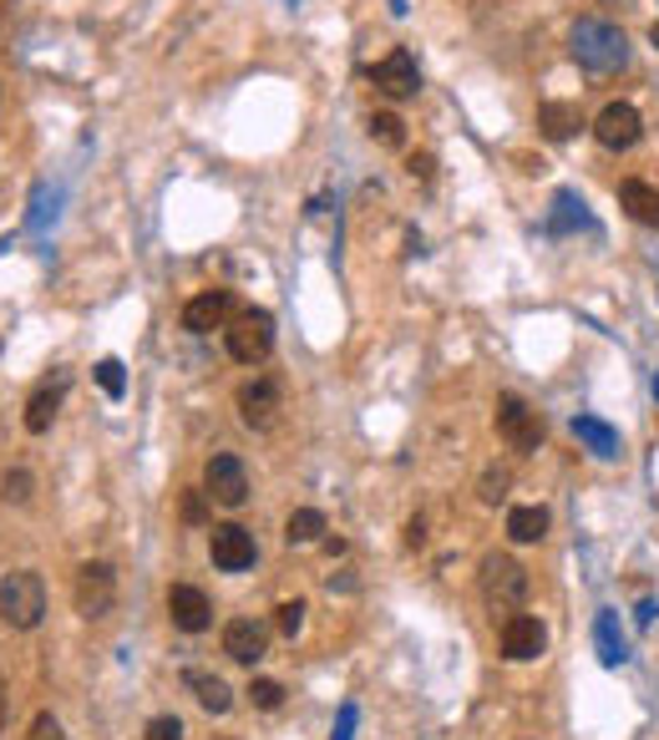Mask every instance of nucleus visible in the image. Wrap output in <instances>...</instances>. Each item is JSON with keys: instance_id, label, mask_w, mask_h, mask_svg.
I'll return each mask as SVG.
<instances>
[{"instance_id": "f257e3e1", "label": "nucleus", "mask_w": 659, "mask_h": 740, "mask_svg": "<svg viewBox=\"0 0 659 740\" xmlns=\"http://www.w3.org/2000/svg\"><path fill=\"white\" fill-rule=\"evenodd\" d=\"M568 51H574V61L594 76H609L629 61V41H624V31L609 25V21H594V16L568 31Z\"/></svg>"}, {"instance_id": "f03ea898", "label": "nucleus", "mask_w": 659, "mask_h": 740, "mask_svg": "<svg viewBox=\"0 0 659 740\" xmlns=\"http://www.w3.org/2000/svg\"><path fill=\"white\" fill-rule=\"evenodd\" d=\"M0 619L11 629H37L47 619V584L37 568H16L0 578Z\"/></svg>"}, {"instance_id": "7ed1b4c3", "label": "nucleus", "mask_w": 659, "mask_h": 740, "mask_svg": "<svg viewBox=\"0 0 659 740\" xmlns=\"http://www.w3.org/2000/svg\"><path fill=\"white\" fill-rule=\"evenodd\" d=\"M482 598L492 614H517L527 598V568L507 553H487L482 558Z\"/></svg>"}, {"instance_id": "20e7f679", "label": "nucleus", "mask_w": 659, "mask_h": 740, "mask_svg": "<svg viewBox=\"0 0 659 740\" xmlns=\"http://www.w3.org/2000/svg\"><path fill=\"white\" fill-rule=\"evenodd\" d=\"M224 340H228V356L239 360V366H259L275 350V320H269V310H244L228 320Z\"/></svg>"}, {"instance_id": "39448f33", "label": "nucleus", "mask_w": 659, "mask_h": 740, "mask_svg": "<svg viewBox=\"0 0 659 740\" xmlns=\"http://www.w3.org/2000/svg\"><path fill=\"white\" fill-rule=\"evenodd\" d=\"M72 598H76V614L82 619H107L112 604H117V568L112 563H82L76 568V584H72Z\"/></svg>"}, {"instance_id": "423d86ee", "label": "nucleus", "mask_w": 659, "mask_h": 740, "mask_svg": "<svg viewBox=\"0 0 659 740\" xmlns=\"http://www.w3.org/2000/svg\"><path fill=\"white\" fill-rule=\"evenodd\" d=\"M497 436H503L513 452H538L543 446V421H538V411L527 407L523 395H503L497 401Z\"/></svg>"}, {"instance_id": "0eeeda50", "label": "nucleus", "mask_w": 659, "mask_h": 740, "mask_svg": "<svg viewBox=\"0 0 659 740\" xmlns=\"http://www.w3.org/2000/svg\"><path fill=\"white\" fill-rule=\"evenodd\" d=\"M204 492H208V502H218V507H244V502H249V472H244L239 456L234 452L208 456Z\"/></svg>"}, {"instance_id": "6e6552de", "label": "nucleus", "mask_w": 659, "mask_h": 740, "mask_svg": "<svg viewBox=\"0 0 659 740\" xmlns=\"http://www.w3.org/2000/svg\"><path fill=\"white\" fill-rule=\"evenodd\" d=\"M371 86H375V92H385V96H395V102H406V96H416V86H421L416 56H411L406 47L385 51V56L371 66Z\"/></svg>"}, {"instance_id": "1a4fd4ad", "label": "nucleus", "mask_w": 659, "mask_h": 740, "mask_svg": "<svg viewBox=\"0 0 659 740\" xmlns=\"http://www.w3.org/2000/svg\"><path fill=\"white\" fill-rule=\"evenodd\" d=\"M208 553H214V568H224V574H244V568H254V533L239 523H218L214 533H208Z\"/></svg>"}, {"instance_id": "9d476101", "label": "nucleus", "mask_w": 659, "mask_h": 740, "mask_svg": "<svg viewBox=\"0 0 659 740\" xmlns=\"http://www.w3.org/2000/svg\"><path fill=\"white\" fill-rule=\"evenodd\" d=\"M594 137H599L609 153H624V147H635L639 137H645V117H639V107H629V102H609V107L594 117Z\"/></svg>"}, {"instance_id": "9b49d317", "label": "nucleus", "mask_w": 659, "mask_h": 740, "mask_svg": "<svg viewBox=\"0 0 659 740\" xmlns=\"http://www.w3.org/2000/svg\"><path fill=\"white\" fill-rule=\"evenodd\" d=\"M228 320H234V295L228 289H204V295H193L183 305V330H193V335L228 330Z\"/></svg>"}, {"instance_id": "f8f14e48", "label": "nucleus", "mask_w": 659, "mask_h": 740, "mask_svg": "<svg viewBox=\"0 0 659 740\" xmlns=\"http://www.w3.org/2000/svg\"><path fill=\"white\" fill-rule=\"evenodd\" d=\"M543 645H548V629H543L533 614H507L503 619V659L527 665V659L543 655Z\"/></svg>"}, {"instance_id": "ddd939ff", "label": "nucleus", "mask_w": 659, "mask_h": 740, "mask_svg": "<svg viewBox=\"0 0 659 740\" xmlns=\"http://www.w3.org/2000/svg\"><path fill=\"white\" fill-rule=\"evenodd\" d=\"M168 614H173V624H178L183 634H204L208 624H214V604H208L204 588H193V584H173L168 588Z\"/></svg>"}, {"instance_id": "4468645a", "label": "nucleus", "mask_w": 659, "mask_h": 740, "mask_svg": "<svg viewBox=\"0 0 659 740\" xmlns=\"http://www.w3.org/2000/svg\"><path fill=\"white\" fill-rule=\"evenodd\" d=\"M264 649H269V624H259V619L224 624V655L234 665H254V659H264Z\"/></svg>"}, {"instance_id": "2eb2a0df", "label": "nucleus", "mask_w": 659, "mask_h": 740, "mask_svg": "<svg viewBox=\"0 0 659 740\" xmlns=\"http://www.w3.org/2000/svg\"><path fill=\"white\" fill-rule=\"evenodd\" d=\"M66 386H72V376L66 370H56V376H47V381L31 391V401H25V431L31 436H41V431H51V421H56V407L61 395H66Z\"/></svg>"}, {"instance_id": "dca6fc26", "label": "nucleus", "mask_w": 659, "mask_h": 740, "mask_svg": "<svg viewBox=\"0 0 659 740\" xmlns=\"http://www.w3.org/2000/svg\"><path fill=\"white\" fill-rule=\"evenodd\" d=\"M239 417H244V426H254V431H269L279 421V386L275 381H249V386H239Z\"/></svg>"}, {"instance_id": "f3484780", "label": "nucleus", "mask_w": 659, "mask_h": 740, "mask_svg": "<svg viewBox=\"0 0 659 740\" xmlns=\"http://www.w3.org/2000/svg\"><path fill=\"white\" fill-rule=\"evenodd\" d=\"M619 208L635 218V224L659 228V188H655V183H645V178L619 183Z\"/></svg>"}, {"instance_id": "a211bd4d", "label": "nucleus", "mask_w": 659, "mask_h": 740, "mask_svg": "<svg viewBox=\"0 0 659 740\" xmlns=\"http://www.w3.org/2000/svg\"><path fill=\"white\" fill-rule=\"evenodd\" d=\"M183 685L193 690V700L204 705L208 716H228V705H234V695H228V685L218 680V675H208V669H188L183 675Z\"/></svg>"}, {"instance_id": "6ab92c4d", "label": "nucleus", "mask_w": 659, "mask_h": 740, "mask_svg": "<svg viewBox=\"0 0 659 740\" xmlns=\"http://www.w3.org/2000/svg\"><path fill=\"white\" fill-rule=\"evenodd\" d=\"M574 436L594 456H604V462H614V456H619V431H614L609 421H599V417H574Z\"/></svg>"}, {"instance_id": "aec40b11", "label": "nucleus", "mask_w": 659, "mask_h": 740, "mask_svg": "<svg viewBox=\"0 0 659 740\" xmlns=\"http://www.w3.org/2000/svg\"><path fill=\"white\" fill-rule=\"evenodd\" d=\"M578 127H584V117H578L574 102H543L538 107V132L548 137V143H564V137H574Z\"/></svg>"}, {"instance_id": "412c9836", "label": "nucleus", "mask_w": 659, "mask_h": 740, "mask_svg": "<svg viewBox=\"0 0 659 740\" xmlns=\"http://www.w3.org/2000/svg\"><path fill=\"white\" fill-rule=\"evenodd\" d=\"M594 649H599V659L609 669H619L624 659H629V649H624V634H619V614L604 609L599 619H594Z\"/></svg>"}, {"instance_id": "4be33fe9", "label": "nucleus", "mask_w": 659, "mask_h": 740, "mask_svg": "<svg viewBox=\"0 0 659 740\" xmlns=\"http://www.w3.org/2000/svg\"><path fill=\"white\" fill-rule=\"evenodd\" d=\"M548 533V507H513L507 513V537L513 543H538Z\"/></svg>"}, {"instance_id": "5701e85b", "label": "nucleus", "mask_w": 659, "mask_h": 740, "mask_svg": "<svg viewBox=\"0 0 659 740\" xmlns=\"http://www.w3.org/2000/svg\"><path fill=\"white\" fill-rule=\"evenodd\" d=\"M578 224H588V214H584V198H578L574 188H564V193H558V198H553L548 234H568V228H578Z\"/></svg>"}, {"instance_id": "b1692460", "label": "nucleus", "mask_w": 659, "mask_h": 740, "mask_svg": "<svg viewBox=\"0 0 659 740\" xmlns=\"http://www.w3.org/2000/svg\"><path fill=\"white\" fill-rule=\"evenodd\" d=\"M325 533V513H315V507H295L285 523V537L289 543H315V537Z\"/></svg>"}, {"instance_id": "393cba45", "label": "nucleus", "mask_w": 659, "mask_h": 740, "mask_svg": "<svg viewBox=\"0 0 659 740\" xmlns=\"http://www.w3.org/2000/svg\"><path fill=\"white\" fill-rule=\"evenodd\" d=\"M371 137L381 147H401V143H406V122L395 117V112H375V117H371Z\"/></svg>"}, {"instance_id": "a878e982", "label": "nucleus", "mask_w": 659, "mask_h": 740, "mask_svg": "<svg viewBox=\"0 0 659 740\" xmlns=\"http://www.w3.org/2000/svg\"><path fill=\"white\" fill-rule=\"evenodd\" d=\"M96 386H102V391L112 395V401H117L122 391H127V370H122V360H96Z\"/></svg>"}, {"instance_id": "bb28decb", "label": "nucleus", "mask_w": 659, "mask_h": 740, "mask_svg": "<svg viewBox=\"0 0 659 740\" xmlns=\"http://www.w3.org/2000/svg\"><path fill=\"white\" fill-rule=\"evenodd\" d=\"M249 700L259 705V710H279V705H285V685H279V680H254Z\"/></svg>"}, {"instance_id": "cd10ccee", "label": "nucleus", "mask_w": 659, "mask_h": 740, "mask_svg": "<svg viewBox=\"0 0 659 740\" xmlns=\"http://www.w3.org/2000/svg\"><path fill=\"white\" fill-rule=\"evenodd\" d=\"M507 482H513V477H507L503 466H492V472H482V492H477V497L487 502V507H497V502L507 497Z\"/></svg>"}, {"instance_id": "c85d7f7f", "label": "nucleus", "mask_w": 659, "mask_h": 740, "mask_svg": "<svg viewBox=\"0 0 659 740\" xmlns=\"http://www.w3.org/2000/svg\"><path fill=\"white\" fill-rule=\"evenodd\" d=\"M300 624H305V604H300V598H289V604H279V609H275V629L279 634H289V639H295V634H300Z\"/></svg>"}, {"instance_id": "c756f323", "label": "nucleus", "mask_w": 659, "mask_h": 740, "mask_svg": "<svg viewBox=\"0 0 659 740\" xmlns=\"http://www.w3.org/2000/svg\"><path fill=\"white\" fill-rule=\"evenodd\" d=\"M0 497H6V502L31 497V472H6V477H0Z\"/></svg>"}, {"instance_id": "7c9ffc66", "label": "nucleus", "mask_w": 659, "mask_h": 740, "mask_svg": "<svg viewBox=\"0 0 659 740\" xmlns=\"http://www.w3.org/2000/svg\"><path fill=\"white\" fill-rule=\"evenodd\" d=\"M178 513H183V523H188V527H198V523L208 517V492H183V507H178Z\"/></svg>"}, {"instance_id": "2f4dec72", "label": "nucleus", "mask_w": 659, "mask_h": 740, "mask_svg": "<svg viewBox=\"0 0 659 740\" xmlns=\"http://www.w3.org/2000/svg\"><path fill=\"white\" fill-rule=\"evenodd\" d=\"M147 740H183V720H178V716L147 720Z\"/></svg>"}, {"instance_id": "473e14b6", "label": "nucleus", "mask_w": 659, "mask_h": 740, "mask_svg": "<svg viewBox=\"0 0 659 740\" xmlns=\"http://www.w3.org/2000/svg\"><path fill=\"white\" fill-rule=\"evenodd\" d=\"M25 740H66V730H61L56 716H47V710H41V716L31 720V736H25Z\"/></svg>"}, {"instance_id": "72a5a7b5", "label": "nucleus", "mask_w": 659, "mask_h": 740, "mask_svg": "<svg viewBox=\"0 0 659 740\" xmlns=\"http://www.w3.org/2000/svg\"><path fill=\"white\" fill-rule=\"evenodd\" d=\"M406 173H411L416 183H432V178H436V157H432V153H411V157H406Z\"/></svg>"}, {"instance_id": "f704fd0d", "label": "nucleus", "mask_w": 659, "mask_h": 740, "mask_svg": "<svg viewBox=\"0 0 659 740\" xmlns=\"http://www.w3.org/2000/svg\"><path fill=\"white\" fill-rule=\"evenodd\" d=\"M406 548H426V523H421V517L406 523Z\"/></svg>"}, {"instance_id": "c9c22d12", "label": "nucleus", "mask_w": 659, "mask_h": 740, "mask_svg": "<svg viewBox=\"0 0 659 740\" xmlns=\"http://www.w3.org/2000/svg\"><path fill=\"white\" fill-rule=\"evenodd\" d=\"M350 730H356V705H346L336 720V740H350Z\"/></svg>"}, {"instance_id": "e433bc0d", "label": "nucleus", "mask_w": 659, "mask_h": 740, "mask_svg": "<svg viewBox=\"0 0 659 740\" xmlns=\"http://www.w3.org/2000/svg\"><path fill=\"white\" fill-rule=\"evenodd\" d=\"M655 614H659V604H655V598H645V604H639V614H635L639 629H649V624H655Z\"/></svg>"}, {"instance_id": "4c0bfd02", "label": "nucleus", "mask_w": 659, "mask_h": 740, "mask_svg": "<svg viewBox=\"0 0 659 740\" xmlns=\"http://www.w3.org/2000/svg\"><path fill=\"white\" fill-rule=\"evenodd\" d=\"M6 710H11V690H6V675H0V730H6Z\"/></svg>"}, {"instance_id": "58836bf2", "label": "nucleus", "mask_w": 659, "mask_h": 740, "mask_svg": "<svg viewBox=\"0 0 659 740\" xmlns=\"http://www.w3.org/2000/svg\"><path fill=\"white\" fill-rule=\"evenodd\" d=\"M649 41H655V47H659V25H655V31H649Z\"/></svg>"}, {"instance_id": "ea45409f", "label": "nucleus", "mask_w": 659, "mask_h": 740, "mask_svg": "<svg viewBox=\"0 0 659 740\" xmlns=\"http://www.w3.org/2000/svg\"><path fill=\"white\" fill-rule=\"evenodd\" d=\"M655 395H659V376H655Z\"/></svg>"}]
</instances>
